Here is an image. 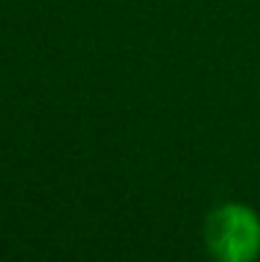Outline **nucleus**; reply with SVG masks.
<instances>
[{
  "instance_id": "1",
  "label": "nucleus",
  "mask_w": 260,
  "mask_h": 262,
  "mask_svg": "<svg viewBox=\"0 0 260 262\" xmlns=\"http://www.w3.org/2000/svg\"><path fill=\"white\" fill-rule=\"evenodd\" d=\"M204 239L214 262H255L260 255V219L250 206L222 204L207 216Z\"/></svg>"
}]
</instances>
